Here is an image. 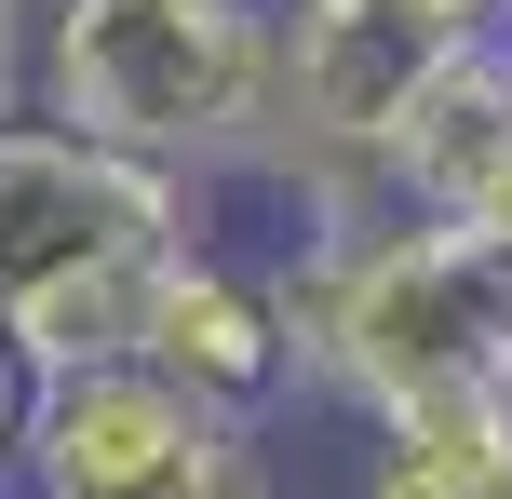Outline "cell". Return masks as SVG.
Listing matches in <instances>:
<instances>
[{
  "label": "cell",
  "mask_w": 512,
  "mask_h": 499,
  "mask_svg": "<svg viewBox=\"0 0 512 499\" xmlns=\"http://www.w3.org/2000/svg\"><path fill=\"white\" fill-rule=\"evenodd\" d=\"M270 81H283L270 0H41V122L203 203L256 176Z\"/></svg>",
  "instance_id": "obj_1"
},
{
  "label": "cell",
  "mask_w": 512,
  "mask_h": 499,
  "mask_svg": "<svg viewBox=\"0 0 512 499\" xmlns=\"http://www.w3.org/2000/svg\"><path fill=\"white\" fill-rule=\"evenodd\" d=\"M297 338H310V405H351L364 432L418 405L512 392V284L472 230L432 216H364V230H297Z\"/></svg>",
  "instance_id": "obj_2"
},
{
  "label": "cell",
  "mask_w": 512,
  "mask_h": 499,
  "mask_svg": "<svg viewBox=\"0 0 512 499\" xmlns=\"http://www.w3.org/2000/svg\"><path fill=\"white\" fill-rule=\"evenodd\" d=\"M203 189L149 176V162L81 149L68 122L27 108L0 135V338L41 378L81 365H135V311H149V270L203 230Z\"/></svg>",
  "instance_id": "obj_3"
},
{
  "label": "cell",
  "mask_w": 512,
  "mask_h": 499,
  "mask_svg": "<svg viewBox=\"0 0 512 499\" xmlns=\"http://www.w3.org/2000/svg\"><path fill=\"white\" fill-rule=\"evenodd\" d=\"M135 365L176 378L189 405L270 432L283 405H310V338H297V270H283V230H203L149 270V311H135Z\"/></svg>",
  "instance_id": "obj_4"
},
{
  "label": "cell",
  "mask_w": 512,
  "mask_h": 499,
  "mask_svg": "<svg viewBox=\"0 0 512 499\" xmlns=\"http://www.w3.org/2000/svg\"><path fill=\"white\" fill-rule=\"evenodd\" d=\"M14 499H270V432L189 405L149 365H81L41 392Z\"/></svg>",
  "instance_id": "obj_5"
},
{
  "label": "cell",
  "mask_w": 512,
  "mask_h": 499,
  "mask_svg": "<svg viewBox=\"0 0 512 499\" xmlns=\"http://www.w3.org/2000/svg\"><path fill=\"white\" fill-rule=\"evenodd\" d=\"M378 189H391V216L486 230V203L512 189V27L432 54V81L405 95V122H391V149H378Z\"/></svg>",
  "instance_id": "obj_6"
},
{
  "label": "cell",
  "mask_w": 512,
  "mask_h": 499,
  "mask_svg": "<svg viewBox=\"0 0 512 499\" xmlns=\"http://www.w3.org/2000/svg\"><path fill=\"white\" fill-rule=\"evenodd\" d=\"M351 499H512V392L378 419V432H364V486H351Z\"/></svg>",
  "instance_id": "obj_7"
},
{
  "label": "cell",
  "mask_w": 512,
  "mask_h": 499,
  "mask_svg": "<svg viewBox=\"0 0 512 499\" xmlns=\"http://www.w3.org/2000/svg\"><path fill=\"white\" fill-rule=\"evenodd\" d=\"M41 108V0H0V135Z\"/></svg>",
  "instance_id": "obj_8"
},
{
  "label": "cell",
  "mask_w": 512,
  "mask_h": 499,
  "mask_svg": "<svg viewBox=\"0 0 512 499\" xmlns=\"http://www.w3.org/2000/svg\"><path fill=\"white\" fill-rule=\"evenodd\" d=\"M41 392H54V378L27 365L14 338H0V499H14V473H27V432H41Z\"/></svg>",
  "instance_id": "obj_9"
},
{
  "label": "cell",
  "mask_w": 512,
  "mask_h": 499,
  "mask_svg": "<svg viewBox=\"0 0 512 499\" xmlns=\"http://www.w3.org/2000/svg\"><path fill=\"white\" fill-rule=\"evenodd\" d=\"M472 243H486V257H499V284H512V189L486 203V230H472Z\"/></svg>",
  "instance_id": "obj_10"
}]
</instances>
